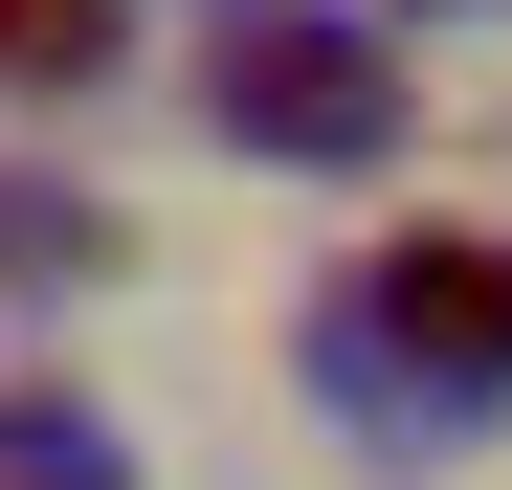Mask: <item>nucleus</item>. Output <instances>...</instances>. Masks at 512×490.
I'll return each mask as SVG.
<instances>
[{
    "mask_svg": "<svg viewBox=\"0 0 512 490\" xmlns=\"http://www.w3.org/2000/svg\"><path fill=\"white\" fill-rule=\"evenodd\" d=\"M401 23H490V0H401Z\"/></svg>",
    "mask_w": 512,
    "mask_h": 490,
    "instance_id": "39448f33",
    "label": "nucleus"
},
{
    "mask_svg": "<svg viewBox=\"0 0 512 490\" xmlns=\"http://www.w3.org/2000/svg\"><path fill=\"white\" fill-rule=\"evenodd\" d=\"M134 0H0V90H112Z\"/></svg>",
    "mask_w": 512,
    "mask_h": 490,
    "instance_id": "20e7f679",
    "label": "nucleus"
},
{
    "mask_svg": "<svg viewBox=\"0 0 512 490\" xmlns=\"http://www.w3.org/2000/svg\"><path fill=\"white\" fill-rule=\"evenodd\" d=\"M201 112L245 156H290V179H379L401 156V45L357 23V0H245V23L201 45Z\"/></svg>",
    "mask_w": 512,
    "mask_h": 490,
    "instance_id": "f03ea898",
    "label": "nucleus"
},
{
    "mask_svg": "<svg viewBox=\"0 0 512 490\" xmlns=\"http://www.w3.org/2000/svg\"><path fill=\"white\" fill-rule=\"evenodd\" d=\"M0 490H134V446L90 424V401H45V379H0Z\"/></svg>",
    "mask_w": 512,
    "mask_h": 490,
    "instance_id": "7ed1b4c3",
    "label": "nucleus"
},
{
    "mask_svg": "<svg viewBox=\"0 0 512 490\" xmlns=\"http://www.w3.org/2000/svg\"><path fill=\"white\" fill-rule=\"evenodd\" d=\"M312 401H334L357 446H468V424H512V245L423 223V245H379V268H334V290H312Z\"/></svg>",
    "mask_w": 512,
    "mask_h": 490,
    "instance_id": "f257e3e1",
    "label": "nucleus"
}]
</instances>
